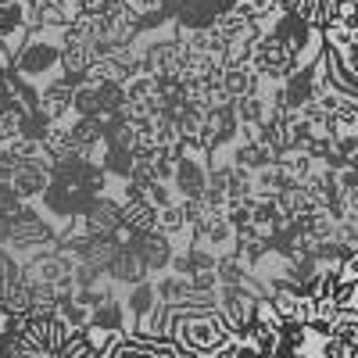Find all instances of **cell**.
<instances>
[{
  "label": "cell",
  "mask_w": 358,
  "mask_h": 358,
  "mask_svg": "<svg viewBox=\"0 0 358 358\" xmlns=\"http://www.w3.org/2000/svg\"><path fill=\"white\" fill-rule=\"evenodd\" d=\"M176 344L183 348V351H197V355H215V351H241L236 344H229V322L215 312H208V308H190L187 315L179 312L172 315V330Z\"/></svg>",
  "instance_id": "cell-1"
},
{
  "label": "cell",
  "mask_w": 358,
  "mask_h": 358,
  "mask_svg": "<svg viewBox=\"0 0 358 358\" xmlns=\"http://www.w3.org/2000/svg\"><path fill=\"white\" fill-rule=\"evenodd\" d=\"M297 65H301V62H297V54H294V50H287L273 33L255 36V43H251V69H255L258 76L283 83Z\"/></svg>",
  "instance_id": "cell-2"
},
{
  "label": "cell",
  "mask_w": 358,
  "mask_h": 358,
  "mask_svg": "<svg viewBox=\"0 0 358 358\" xmlns=\"http://www.w3.org/2000/svg\"><path fill=\"white\" fill-rule=\"evenodd\" d=\"M86 233L90 236H118L122 233V208H118V201L97 197L86 208Z\"/></svg>",
  "instance_id": "cell-3"
},
{
  "label": "cell",
  "mask_w": 358,
  "mask_h": 358,
  "mask_svg": "<svg viewBox=\"0 0 358 358\" xmlns=\"http://www.w3.org/2000/svg\"><path fill=\"white\" fill-rule=\"evenodd\" d=\"M72 108V86L62 79V83H50L43 90V101H40V115L47 118V122H54V118H62L65 111Z\"/></svg>",
  "instance_id": "cell-4"
},
{
  "label": "cell",
  "mask_w": 358,
  "mask_h": 358,
  "mask_svg": "<svg viewBox=\"0 0 358 358\" xmlns=\"http://www.w3.org/2000/svg\"><path fill=\"white\" fill-rule=\"evenodd\" d=\"M47 187V176H43V169L36 165V162H22L18 169H15V176H11V190L18 194V197H33L36 190H43Z\"/></svg>",
  "instance_id": "cell-5"
},
{
  "label": "cell",
  "mask_w": 358,
  "mask_h": 358,
  "mask_svg": "<svg viewBox=\"0 0 358 358\" xmlns=\"http://www.w3.org/2000/svg\"><path fill=\"white\" fill-rule=\"evenodd\" d=\"M273 158H276V151L265 140H255V143H248V147L236 151V165H241V169H265Z\"/></svg>",
  "instance_id": "cell-6"
},
{
  "label": "cell",
  "mask_w": 358,
  "mask_h": 358,
  "mask_svg": "<svg viewBox=\"0 0 358 358\" xmlns=\"http://www.w3.org/2000/svg\"><path fill=\"white\" fill-rule=\"evenodd\" d=\"M187 226V215H183V204H162V212H158V229L162 233H176V229H183Z\"/></svg>",
  "instance_id": "cell-7"
},
{
  "label": "cell",
  "mask_w": 358,
  "mask_h": 358,
  "mask_svg": "<svg viewBox=\"0 0 358 358\" xmlns=\"http://www.w3.org/2000/svg\"><path fill=\"white\" fill-rule=\"evenodd\" d=\"M236 115H241L244 122H262V115H265V101H262L258 94L236 97Z\"/></svg>",
  "instance_id": "cell-8"
}]
</instances>
